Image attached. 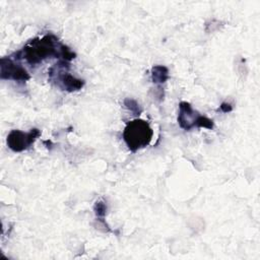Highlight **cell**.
I'll list each match as a JSON object with an SVG mask.
<instances>
[{"label": "cell", "mask_w": 260, "mask_h": 260, "mask_svg": "<svg viewBox=\"0 0 260 260\" xmlns=\"http://www.w3.org/2000/svg\"><path fill=\"white\" fill-rule=\"evenodd\" d=\"M169 69L162 65H155L151 68V80L155 84L165 83L169 79Z\"/></svg>", "instance_id": "52a82bcc"}, {"label": "cell", "mask_w": 260, "mask_h": 260, "mask_svg": "<svg viewBox=\"0 0 260 260\" xmlns=\"http://www.w3.org/2000/svg\"><path fill=\"white\" fill-rule=\"evenodd\" d=\"M40 136L41 131L38 128L30 129L28 132L11 130L7 135V145L11 150L21 152L28 149Z\"/></svg>", "instance_id": "5b68a950"}, {"label": "cell", "mask_w": 260, "mask_h": 260, "mask_svg": "<svg viewBox=\"0 0 260 260\" xmlns=\"http://www.w3.org/2000/svg\"><path fill=\"white\" fill-rule=\"evenodd\" d=\"M219 109L222 113H230L233 111V106L230 104V103H222L220 106H219Z\"/></svg>", "instance_id": "30bf717a"}, {"label": "cell", "mask_w": 260, "mask_h": 260, "mask_svg": "<svg viewBox=\"0 0 260 260\" xmlns=\"http://www.w3.org/2000/svg\"><path fill=\"white\" fill-rule=\"evenodd\" d=\"M153 136V130L142 119H134L128 122L123 131V139L132 152L147 146Z\"/></svg>", "instance_id": "7a4b0ae2"}, {"label": "cell", "mask_w": 260, "mask_h": 260, "mask_svg": "<svg viewBox=\"0 0 260 260\" xmlns=\"http://www.w3.org/2000/svg\"><path fill=\"white\" fill-rule=\"evenodd\" d=\"M0 77L1 79L24 82L30 78V75L24 67L15 63L11 57H3L0 61Z\"/></svg>", "instance_id": "8992f818"}, {"label": "cell", "mask_w": 260, "mask_h": 260, "mask_svg": "<svg viewBox=\"0 0 260 260\" xmlns=\"http://www.w3.org/2000/svg\"><path fill=\"white\" fill-rule=\"evenodd\" d=\"M124 105H125V107H126L128 110H130L134 115L139 116L140 113L142 112V110H141L139 104H138L135 100H132V99L127 98V99L124 100Z\"/></svg>", "instance_id": "9c48e42d"}, {"label": "cell", "mask_w": 260, "mask_h": 260, "mask_svg": "<svg viewBox=\"0 0 260 260\" xmlns=\"http://www.w3.org/2000/svg\"><path fill=\"white\" fill-rule=\"evenodd\" d=\"M69 68V62L67 61H59L53 68L50 69L49 75L50 79L56 81L57 85L63 90H67L69 92L79 90L84 85V80L80 78H76L70 73L66 71Z\"/></svg>", "instance_id": "277c9868"}, {"label": "cell", "mask_w": 260, "mask_h": 260, "mask_svg": "<svg viewBox=\"0 0 260 260\" xmlns=\"http://www.w3.org/2000/svg\"><path fill=\"white\" fill-rule=\"evenodd\" d=\"M93 210H94V214L95 216L99 218V220H101L104 225H106L107 228H109L106 223V221L104 220L105 216H106V213H107V210H108V207H107V204L102 201V200H99L94 203V206H93Z\"/></svg>", "instance_id": "ba28073f"}, {"label": "cell", "mask_w": 260, "mask_h": 260, "mask_svg": "<svg viewBox=\"0 0 260 260\" xmlns=\"http://www.w3.org/2000/svg\"><path fill=\"white\" fill-rule=\"evenodd\" d=\"M14 56L13 59H23L31 67H35L48 58H62L64 61L70 62L76 57V54L62 44L56 36L48 34L29 41Z\"/></svg>", "instance_id": "6da1fadb"}, {"label": "cell", "mask_w": 260, "mask_h": 260, "mask_svg": "<svg viewBox=\"0 0 260 260\" xmlns=\"http://www.w3.org/2000/svg\"><path fill=\"white\" fill-rule=\"evenodd\" d=\"M178 123L179 126L186 131H190L194 127L206 128L209 130L214 127L211 119L200 115L197 111L193 110L192 106L187 102H181L179 104Z\"/></svg>", "instance_id": "3957f363"}]
</instances>
